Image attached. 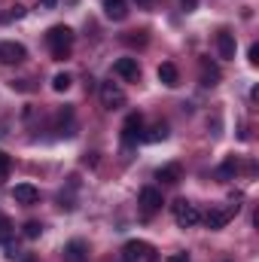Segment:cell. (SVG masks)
Masks as SVG:
<instances>
[{
    "label": "cell",
    "instance_id": "obj_1",
    "mask_svg": "<svg viewBox=\"0 0 259 262\" xmlns=\"http://www.w3.org/2000/svg\"><path fill=\"white\" fill-rule=\"evenodd\" d=\"M46 46H49V52H52L55 61L70 58V52H73V31H70L67 25H55V28H49V34H46Z\"/></svg>",
    "mask_w": 259,
    "mask_h": 262
},
{
    "label": "cell",
    "instance_id": "obj_2",
    "mask_svg": "<svg viewBox=\"0 0 259 262\" xmlns=\"http://www.w3.org/2000/svg\"><path fill=\"white\" fill-rule=\"evenodd\" d=\"M122 259L125 262H156L159 259V250L146 241H128L122 247Z\"/></svg>",
    "mask_w": 259,
    "mask_h": 262
},
{
    "label": "cell",
    "instance_id": "obj_3",
    "mask_svg": "<svg viewBox=\"0 0 259 262\" xmlns=\"http://www.w3.org/2000/svg\"><path fill=\"white\" fill-rule=\"evenodd\" d=\"M171 210H174V223H177L180 229H192L195 223L201 220V213H198V207H195L192 201H186V198H180V201H174V204H171Z\"/></svg>",
    "mask_w": 259,
    "mask_h": 262
},
{
    "label": "cell",
    "instance_id": "obj_4",
    "mask_svg": "<svg viewBox=\"0 0 259 262\" xmlns=\"http://www.w3.org/2000/svg\"><path fill=\"white\" fill-rule=\"evenodd\" d=\"M137 140H143V116L140 113H128L122 122V143L134 146Z\"/></svg>",
    "mask_w": 259,
    "mask_h": 262
},
{
    "label": "cell",
    "instance_id": "obj_5",
    "mask_svg": "<svg viewBox=\"0 0 259 262\" xmlns=\"http://www.w3.org/2000/svg\"><path fill=\"white\" fill-rule=\"evenodd\" d=\"M101 104L107 107V110H116V107H122L125 104V92L116 85V82H101Z\"/></svg>",
    "mask_w": 259,
    "mask_h": 262
},
{
    "label": "cell",
    "instance_id": "obj_6",
    "mask_svg": "<svg viewBox=\"0 0 259 262\" xmlns=\"http://www.w3.org/2000/svg\"><path fill=\"white\" fill-rule=\"evenodd\" d=\"M235 213H238V204H229V207H210L207 216H204V223H207V229H223Z\"/></svg>",
    "mask_w": 259,
    "mask_h": 262
},
{
    "label": "cell",
    "instance_id": "obj_7",
    "mask_svg": "<svg viewBox=\"0 0 259 262\" xmlns=\"http://www.w3.org/2000/svg\"><path fill=\"white\" fill-rule=\"evenodd\" d=\"M162 192L156 189V186H143L140 189V210H143V216H153L156 210H162Z\"/></svg>",
    "mask_w": 259,
    "mask_h": 262
},
{
    "label": "cell",
    "instance_id": "obj_8",
    "mask_svg": "<svg viewBox=\"0 0 259 262\" xmlns=\"http://www.w3.org/2000/svg\"><path fill=\"white\" fill-rule=\"evenodd\" d=\"M28 58V49L21 43H0V64H21Z\"/></svg>",
    "mask_w": 259,
    "mask_h": 262
},
{
    "label": "cell",
    "instance_id": "obj_9",
    "mask_svg": "<svg viewBox=\"0 0 259 262\" xmlns=\"http://www.w3.org/2000/svg\"><path fill=\"white\" fill-rule=\"evenodd\" d=\"M235 49H238V43H235V34L223 28V31L217 34V52H220V58L232 61V58H235Z\"/></svg>",
    "mask_w": 259,
    "mask_h": 262
},
{
    "label": "cell",
    "instance_id": "obj_10",
    "mask_svg": "<svg viewBox=\"0 0 259 262\" xmlns=\"http://www.w3.org/2000/svg\"><path fill=\"white\" fill-rule=\"evenodd\" d=\"M156 76H159V82L168 85V89H177V85H180V70L171 64V61H162L159 70H156Z\"/></svg>",
    "mask_w": 259,
    "mask_h": 262
},
{
    "label": "cell",
    "instance_id": "obj_11",
    "mask_svg": "<svg viewBox=\"0 0 259 262\" xmlns=\"http://www.w3.org/2000/svg\"><path fill=\"white\" fill-rule=\"evenodd\" d=\"M113 70H116V76H122V79H128V82H134V79L140 76L137 58H119V61L113 64Z\"/></svg>",
    "mask_w": 259,
    "mask_h": 262
},
{
    "label": "cell",
    "instance_id": "obj_12",
    "mask_svg": "<svg viewBox=\"0 0 259 262\" xmlns=\"http://www.w3.org/2000/svg\"><path fill=\"white\" fill-rule=\"evenodd\" d=\"M64 262H89V247H85V241H70L64 247Z\"/></svg>",
    "mask_w": 259,
    "mask_h": 262
},
{
    "label": "cell",
    "instance_id": "obj_13",
    "mask_svg": "<svg viewBox=\"0 0 259 262\" xmlns=\"http://www.w3.org/2000/svg\"><path fill=\"white\" fill-rule=\"evenodd\" d=\"M12 198L18 201V204H37V198H40V192L31 186V183H18L15 189H12Z\"/></svg>",
    "mask_w": 259,
    "mask_h": 262
},
{
    "label": "cell",
    "instance_id": "obj_14",
    "mask_svg": "<svg viewBox=\"0 0 259 262\" xmlns=\"http://www.w3.org/2000/svg\"><path fill=\"white\" fill-rule=\"evenodd\" d=\"M198 70H201V82H204V85H217V82H220V67L213 64V61L201 58V61H198Z\"/></svg>",
    "mask_w": 259,
    "mask_h": 262
},
{
    "label": "cell",
    "instance_id": "obj_15",
    "mask_svg": "<svg viewBox=\"0 0 259 262\" xmlns=\"http://www.w3.org/2000/svg\"><path fill=\"white\" fill-rule=\"evenodd\" d=\"M104 15H107V18H113V21H122V18L128 15L125 0H104Z\"/></svg>",
    "mask_w": 259,
    "mask_h": 262
},
{
    "label": "cell",
    "instance_id": "obj_16",
    "mask_svg": "<svg viewBox=\"0 0 259 262\" xmlns=\"http://www.w3.org/2000/svg\"><path fill=\"white\" fill-rule=\"evenodd\" d=\"M162 183H168V186H174V183H180L183 180V168L180 165H165V168H159V174H156Z\"/></svg>",
    "mask_w": 259,
    "mask_h": 262
},
{
    "label": "cell",
    "instance_id": "obj_17",
    "mask_svg": "<svg viewBox=\"0 0 259 262\" xmlns=\"http://www.w3.org/2000/svg\"><path fill=\"white\" fill-rule=\"evenodd\" d=\"M55 131H58V134H73V110H70V107L58 110V119H55Z\"/></svg>",
    "mask_w": 259,
    "mask_h": 262
},
{
    "label": "cell",
    "instance_id": "obj_18",
    "mask_svg": "<svg viewBox=\"0 0 259 262\" xmlns=\"http://www.w3.org/2000/svg\"><path fill=\"white\" fill-rule=\"evenodd\" d=\"M25 6L21 3H15V6H9L6 12H0V25H12V21H18V18H25Z\"/></svg>",
    "mask_w": 259,
    "mask_h": 262
},
{
    "label": "cell",
    "instance_id": "obj_19",
    "mask_svg": "<svg viewBox=\"0 0 259 262\" xmlns=\"http://www.w3.org/2000/svg\"><path fill=\"white\" fill-rule=\"evenodd\" d=\"M143 137H146L149 143H159V140H165V137H168V125H165V122H156V125L149 128V134H143Z\"/></svg>",
    "mask_w": 259,
    "mask_h": 262
},
{
    "label": "cell",
    "instance_id": "obj_20",
    "mask_svg": "<svg viewBox=\"0 0 259 262\" xmlns=\"http://www.w3.org/2000/svg\"><path fill=\"white\" fill-rule=\"evenodd\" d=\"M70 82H73V76H70V73H55V76H52V89H55V92H67V89H70Z\"/></svg>",
    "mask_w": 259,
    "mask_h": 262
},
{
    "label": "cell",
    "instance_id": "obj_21",
    "mask_svg": "<svg viewBox=\"0 0 259 262\" xmlns=\"http://www.w3.org/2000/svg\"><path fill=\"white\" fill-rule=\"evenodd\" d=\"M9 168H12V159H9V156L0 149V186L9 180Z\"/></svg>",
    "mask_w": 259,
    "mask_h": 262
},
{
    "label": "cell",
    "instance_id": "obj_22",
    "mask_svg": "<svg viewBox=\"0 0 259 262\" xmlns=\"http://www.w3.org/2000/svg\"><path fill=\"white\" fill-rule=\"evenodd\" d=\"M40 232H43V226H40L37 220H28V223H25V238L34 241V238H40Z\"/></svg>",
    "mask_w": 259,
    "mask_h": 262
},
{
    "label": "cell",
    "instance_id": "obj_23",
    "mask_svg": "<svg viewBox=\"0 0 259 262\" xmlns=\"http://www.w3.org/2000/svg\"><path fill=\"white\" fill-rule=\"evenodd\" d=\"M9 235H12V223H9L6 216H0V244L9 241Z\"/></svg>",
    "mask_w": 259,
    "mask_h": 262
},
{
    "label": "cell",
    "instance_id": "obj_24",
    "mask_svg": "<svg viewBox=\"0 0 259 262\" xmlns=\"http://www.w3.org/2000/svg\"><path fill=\"white\" fill-rule=\"evenodd\" d=\"M9 85H12V89H18V92H31V82H28V79H12Z\"/></svg>",
    "mask_w": 259,
    "mask_h": 262
},
{
    "label": "cell",
    "instance_id": "obj_25",
    "mask_svg": "<svg viewBox=\"0 0 259 262\" xmlns=\"http://www.w3.org/2000/svg\"><path fill=\"white\" fill-rule=\"evenodd\" d=\"M232 171H235V162H232V159H229V162H226V165H223V168H220V177H229V174H232Z\"/></svg>",
    "mask_w": 259,
    "mask_h": 262
},
{
    "label": "cell",
    "instance_id": "obj_26",
    "mask_svg": "<svg viewBox=\"0 0 259 262\" xmlns=\"http://www.w3.org/2000/svg\"><path fill=\"white\" fill-rule=\"evenodd\" d=\"M247 55H250V64H259V46H256V43L250 46V52H247Z\"/></svg>",
    "mask_w": 259,
    "mask_h": 262
},
{
    "label": "cell",
    "instance_id": "obj_27",
    "mask_svg": "<svg viewBox=\"0 0 259 262\" xmlns=\"http://www.w3.org/2000/svg\"><path fill=\"white\" fill-rule=\"evenodd\" d=\"M168 262H189V253H171Z\"/></svg>",
    "mask_w": 259,
    "mask_h": 262
},
{
    "label": "cell",
    "instance_id": "obj_28",
    "mask_svg": "<svg viewBox=\"0 0 259 262\" xmlns=\"http://www.w3.org/2000/svg\"><path fill=\"white\" fill-rule=\"evenodd\" d=\"M55 3H58V0H40V6H43V9H55Z\"/></svg>",
    "mask_w": 259,
    "mask_h": 262
},
{
    "label": "cell",
    "instance_id": "obj_29",
    "mask_svg": "<svg viewBox=\"0 0 259 262\" xmlns=\"http://www.w3.org/2000/svg\"><path fill=\"white\" fill-rule=\"evenodd\" d=\"M134 3H137V6H149L153 0H134Z\"/></svg>",
    "mask_w": 259,
    "mask_h": 262
}]
</instances>
